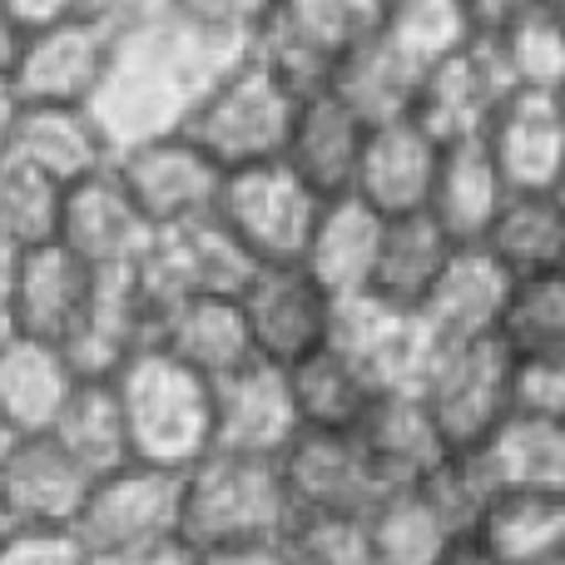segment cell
Instances as JSON below:
<instances>
[{
  "label": "cell",
  "mask_w": 565,
  "mask_h": 565,
  "mask_svg": "<svg viewBox=\"0 0 565 565\" xmlns=\"http://www.w3.org/2000/svg\"><path fill=\"white\" fill-rule=\"evenodd\" d=\"M60 199L65 189L50 184L45 174L0 159V248L25 254L35 244H50L60 234Z\"/></svg>",
  "instance_id": "cell-39"
},
{
  "label": "cell",
  "mask_w": 565,
  "mask_h": 565,
  "mask_svg": "<svg viewBox=\"0 0 565 565\" xmlns=\"http://www.w3.org/2000/svg\"><path fill=\"white\" fill-rule=\"evenodd\" d=\"M511 194H556L565 179V99L516 89L481 135Z\"/></svg>",
  "instance_id": "cell-16"
},
{
  "label": "cell",
  "mask_w": 565,
  "mask_h": 565,
  "mask_svg": "<svg viewBox=\"0 0 565 565\" xmlns=\"http://www.w3.org/2000/svg\"><path fill=\"white\" fill-rule=\"evenodd\" d=\"M322 204L328 199L302 184L282 159H268V164L228 169L214 218L238 238V248L254 264H302Z\"/></svg>",
  "instance_id": "cell-8"
},
{
  "label": "cell",
  "mask_w": 565,
  "mask_h": 565,
  "mask_svg": "<svg viewBox=\"0 0 565 565\" xmlns=\"http://www.w3.org/2000/svg\"><path fill=\"white\" fill-rule=\"evenodd\" d=\"M85 15H95L115 35H135L174 15V0H85Z\"/></svg>",
  "instance_id": "cell-44"
},
{
  "label": "cell",
  "mask_w": 565,
  "mask_h": 565,
  "mask_svg": "<svg viewBox=\"0 0 565 565\" xmlns=\"http://www.w3.org/2000/svg\"><path fill=\"white\" fill-rule=\"evenodd\" d=\"M238 55L244 50L218 45L179 15H169L149 30L119 35L105 85L89 99V115L99 119L115 154L139 139L174 135V129H184L189 109L209 89V79Z\"/></svg>",
  "instance_id": "cell-1"
},
{
  "label": "cell",
  "mask_w": 565,
  "mask_h": 565,
  "mask_svg": "<svg viewBox=\"0 0 565 565\" xmlns=\"http://www.w3.org/2000/svg\"><path fill=\"white\" fill-rule=\"evenodd\" d=\"M115 174L154 234L189 228V224H199V218H214L218 189H224V169H218L184 129L119 149Z\"/></svg>",
  "instance_id": "cell-11"
},
{
  "label": "cell",
  "mask_w": 565,
  "mask_h": 565,
  "mask_svg": "<svg viewBox=\"0 0 565 565\" xmlns=\"http://www.w3.org/2000/svg\"><path fill=\"white\" fill-rule=\"evenodd\" d=\"M99 274L75 258L60 238L15 254V332L70 348L89 312Z\"/></svg>",
  "instance_id": "cell-19"
},
{
  "label": "cell",
  "mask_w": 565,
  "mask_h": 565,
  "mask_svg": "<svg viewBox=\"0 0 565 565\" xmlns=\"http://www.w3.org/2000/svg\"><path fill=\"white\" fill-rule=\"evenodd\" d=\"M0 10L10 15V25L25 35V30H40V25H55L65 15H79L85 0H0Z\"/></svg>",
  "instance_id": "cell-45"
},
{
  "label": "cell",
  "mask_w": 565,
  "mask_h": 565,
  "mask_svg": "<svg viewBox=\"0 0 565 565\" xmlns=\"http://www.w3.org/2000/svg\"><path fill=\"white\" fill-rule=\"evenodd\" d=\"M516 75H511L507 55H501L497 35L477 30L461 50H451L447 60L422 75L417 89V109L412 115L441 139V145H467L481 139L487 125L497 119V109L516 95Z\"/></svg>",
  "instance_id": "cell-13"
},
{
  "label": "cell",
  "mask_w": 565,
  "mask_h": 565,
  "mask_svg": "<svg viewBox=\"0 0 565 565\" xmlns=\"http://www.w3.org/2000/svg\"><path fill=\"white\" fill-rule=\"evenodd\" d=\"M292 402H298L302 431H358L367 422L372 402L382 397L377 382L338 348L328 342L322 352H312L308 362L288 367Z\"/></svg>",
  "instance_id": "cell-29"
},
{
  "label": "cell",
  "mask_w": 565,
  "mask_h": 565,
  "mask_svg": "<svg viewBox=\"0 0 565 565\" xmlns=\"http://www.w3.org/2000/svg\"><path fill=\"white\" fill-rule=\"evenodd\" d=\"M50 437L60 447H70L95 477L125 467L129 461V437H125V412H119L115 382L109 377H79V387L70 392L60 422L50 427Z\"/></svg>",
  "instance_id": "cell-35"
},
{
  "label": "cell",
  "mask_w": 565,
  "mask_h": 565,
  "mask_svg": "<svg viewBox=\"0 0 565 565\" xmlns=\"http://www.w3.org/2000/svg\"><path fill=\"white\" fill-rule=\"evenodd\" d=\"M521 412L565 422V352L541 362H521Z\"/></svg>",
  "instance_id": "cell-43"
},
{
  "label": "cell",
  "mask_w": 565,
  "mask_h": 565,
  "mask_svg": "<svg viewBox=\"0 0 565 565\" xmlns=\"http://www.w3.org/2000/svg\"><path fill=\"white\" fill-rule=\"evenodd\" d=\"M75 387H79V372L65 348L40 338H20V332L10 342H0V422L15 437L55 427Z\"/></svg>",
  "instance_id": "cell-24"
},
{
  "label": "cell",
  "mask_w": 565,
  "mask_h": 565,
  "mask_svg": "<svg viewBox=\"0 0 565 565\" xmlns=\"http://www.w3.org/2000/svg\"><path fill=\"white\" fill-rule=\"evenodd\" d=\"M497 45L507 55L521 89L565 95V10L546 0H526L516 15H507L497 30Z\"/></svg>",
  "instance_id": "cell-36"
},
{
  "label": "cell",
  "mask_w": 565,
  "mask_h": 565,
  "mask_svg": "<svg viewBox=\"0 0 565 565\" xmlns=\"http://www.w3.org/2000/svg\"><path fill=\"white\" fill-rule=\"evenodd\" d=\"M298 431L302 422L288 367L254 358L214 382V447L248 451V457H278Z\"/></svg>",
  "instance_id": "cell-18"
},
{
  "label": "cell",
  "mask_w": 565,
  "mask_h": 565,
  "mask_svg": "<svg viewBox=\"0 0 565 565\" xmlns=\"http://www.w3.org/2000/svg\"><path fill=\"white\" fill-rule=\"evenodd\" d=\"M0 159H15L50 184L70 189L115 164V145L105 139L89 105H20Z\"/></svg>",
  "instance_id": "cell-20"
},
{
  "label": "cell",
  "mask_w": 565,
  "mask_h": 565,
  "mask_svg": "<svg viewBox=\"0 0 565 565\" xmlns=\"http://www.w3.org/2000/svg\"><path fill=\"white\" fill-rule=\"evenodd\" d=\"M238 312L248 322L254 358L274 367H298L338 332V298L302 264H258L238 292Z\"/></svg>",
  "instance_id": "cell-10"
},
{
  "label": "cell",
  "mask_w": 565,
  "mask_h": 565,
  "mask_svg": "<svg viewBox=\"0 0 565 565\" xmlns=\"http://www.w3.org/2000/svg\"><path fill=\"white\" fill-rule=\"evenodd\" d=\"M292 521L278 457L214 447L184 471V551H234L274 546Z\"/></svg>",
  "instance_id": "cell-3"
},
{
  "label": "cell",
  "mask_w": 565,
  "mask_h": 565,
  "mask_svg": "<svg viewBox=\"0 0 565 565\" xmlns=\"http://www.w3.org/2000/svg\"><path fill=\"white\" fill-rule=\"evenodd\" d=\"M298 99L288 85L254 55L244 50L238 60H228L209 89L194 99L184 119V135L214 159L218 169H248V164H268L282 159L288 145L292 115H298Z\"/></svg>",
  "instance_id": "cell-4"
},
{
  "label": "cell",
  "mask_w": 565,
  "mask_h": 565,
  "mask_svg": "<svg viewBox=\"0 0 565 565\" xmlns=\"http://www.w3.org/2000/svg\"><path fill=\"white\" fill-rule=\"evenodd\" d=\"M382 224L387 218L352 194L322 204L308 238V254H302V268L338 298V308L367 298L372 264H377V248H382Z\"/></svg>",
  "instance_id": "cell-26"
},
{
  "label": "cell",
  "mask_w": 565,
  "mask_h": 565,
  "mask_svg": "<svg viewBox=\"0 0 565 565\" xmlns=\"http://www.w3.org/2000/svg\"><path fill=\"white\" fill-rule=\"evenodd\" d=\"M507 179H501L497 159L487 154L481 139H467V145H447L441 154V174L437 189H431V209L441 228L451 234V244H481L497 218V209L507 204Z\"/></svg>",
  "instance_id": "cell-28"
},
{
  "label": "cell",
  "mask_w": 565,
  "mask_h": 565,
  "mask_svg": "<svg viewBox=\"0 0 565 565\" xmlns=\"http://www.w3.org/2000/svg\"><path fill=\"white\" fill-rule=\"evenodd\" d=\"M387 0H278L268 30L254 40V55L292 89H328L338 60L367 35H377Z\"/></svg>",
  "instance_id": "cell-9"
},
{
  "label": "cell",
  "mask_w": 565,
  "mask_h": 565,
  "mask_svg": "<svg viewBox=\"0 0 565 565\" xmlns=\"http://www.w3.org/2000/svg\"><path fill=\"white\" fill-rule=\"evenodd\" d=\"M417 397L427 402L451 451L487 447L521 412V362L501 338L437 342L417 382Z\"/></svg>",
  "instance_id": "cell-6"
},
{
  "label": "cell",
  "mask_w": 565,
  "mask_h": 565,
  "mask_svg": "<svg viewBox=\"0 0 565 565\" xmlns=\"http://www.w3.org/2000/svg\"><path fill=\"white\" fill-rule=\"evenodd\" d=\"M367 129L372 125L348 99H338L332 89H312V95L298 99L288 145H282V164H288L302 184L318 189L322 199H342V194H352Z\"/></svg>",
  "instance_id": "cell-21"
},
{
  "label": "cell",
  "mask_w": 565,
  "mask_h": 565,
  "mask_svg": "<svg viewBox=\"0 0 565 565\" xmlns=\"http://www.w3.org/2000/svg\"><path fill=\"white\" fill-rule=\"evenodd\" d=\"M15 109H20V99L10 95V85H0V149H6V139H10V125H15Z\"/></svg>",
  "instance_id": "cell-49"
},
{
  "label": "cell",
  "mask_w": 565,
  "mask_h": 565,
  "mask_svg": "<svg viewBox=\"0 0 565 565\" xmlns=\"http://www.w3.org/2000/svg\"><path fill=\"white\" fill-rule=\"evenodd\" d=\"M546 6H561V10H565V0H546Z\"/></svg>",
  "instance_id": "cell-53"
},
{
  "label": "cell",
  "mask_w": 565,
  "mask_h": 565,
  "mask_svg": "<svg viewBox=\"0 0 565 565\" xmlns=\"http://www.w3.org/2000/svg\"><path fill=\"white\" fill-rule=\"evenodd\" d=\"M328 89L338 99H348L367 125H382V119H402L417 109V89H422V70L402 55L392 40L367 35L362 45H352L348 55L338 60Z\"/></svg>",
  "instance_id": "cell-30"
},
{
  "label": "cell",
  "mask_w": 565,
  "mask_h": 565,
  "mask_svg": "<svg viewBox=\"0 0 565 565\" xmlns=\"http://www.w3.org/2000/svg\"><path fill=\"white\" fill-rule=\"evenodd\" d=\"M556 565H565V556H561V561H556Z\"/></svg>",
  "instance_id": "cell-54"
},
{
  "label": "cell",
  "mask_w": 565,
  "mask_h": 565,
  "mask_svg": "<svg viewBox=\"0 0 565 565\" xmlns=\"http://www.w3.org/2000/svg\"><path fill=\"white\" fill-rule=\"evenodd\" d=\"M89 565L99 561H145L164 551H184V471H164L149 461L95 477L75 526Z\"/></svg>",
  "instance_id": "cell-5"
},
{
  "label": "cell",
  "mask_w": 565,
  "mask_h": 565,
  "mask_svg": "<svg viewBox=\"0 0 565 565\" xmlns=\"http://www.w3.org/2000/svg\"><path fill=\"white\" fill-rule=\"evenodd\" d=\"M278 477L292 521H358L362 526L397 491L358 431H298L278 451Z\"/></svg>",
  "instance_id": "cell-7"
},
{
  "label": "cell",
  "mask_w": 565,
  "mask_h": 565,
  "mask_svg": "<svg viewBox=\"0 0 565 565\" xmlns=\"http://www.w3.org/2000/svg\"><path fill=\"white\" fill-rule=\"evenodd\" d=\"M15 55H20V30L10 25V15L0 10V85H10V70H15Z\"/></svg>",
  "instance_id": "cell-48"
},
{
  "label": "cell",
  "mask_w": 565,
  "mask_h": 565,
  "mask_svg": "<svg viewBox=\"0 0 565 565\" xmlns=\"http://www.w3.org/2000/svg\"><path fill=\"white\" fill-rule=\"evenodd\" d=\"M0 565H89L70 526H10L0 536Z\"/></svg>",
  "instance_id": "cell-42"
},
{
  "label": "cell",
  "mask_w": 565,
  "mask_h": 565,
  "mask_svg": "<svg viewBox=\"0 0 565 565\" xmlns=\"http://www.w3.org/2000/svg\"><path fill=\"white\" fill-rule=\"evenodd\" d=\"M154 348H164L169 358H179L209 382L254 362V342H248L238 298H224V292H194V298L174 302L154 328Z\"/></svg>",
  "instance_id": "cell-25"
},
{
  "label": "cell",
  "mask_w": 565,
  "mask_h": 565,
  "mask_svg": "<svg viewBox=\"0 0 565 565\" xmlns=\"http://www.w3.org/2000/svg\"><path fill=\"white\" fill-rule=\"evenodd\" d=\"M491 457L501 491H541L565 497V422L516 412L497 437L481 447Z\"/></svg>",
  "instance_id": "cell-34"
},
{
  "label": "cell",
  "mask_w": 565,
  "mask_h": 565,
  "mask_svg": "<svg viewBox=\"0 0 565 565\" xmlns=\"http://www.w3.org/2000/svg\"><path fill=\"white\" fill-rule=\"evenodd\" d=\"M10 447H15V431H10L6 422H0V461H6V451H10Z\"/></svg>",
  "instance_id": "cell-50"
},
{
  "label": "cell",
  "mask_w": 565,
  "mask_h": 565,
  "mask_svg": "<svg viewBox=\"0 0 565 565\" xmlns=\"http://www.w3.org/2000/svg\"><path fill=\"white\" fill-rule=\"evenodd\" d=\"M511 278L481 244H457L447 258L437 288L427 292L417 322L431 332V342H471V338H497L501 312L511 298Z\"/></svg>",
  "instance_id": "cell-22"
},
{
  "label": "cell",
  "mask_w": 565,
  "mask_h": 565,
  "mask_svg": "<svg viewBox=\"0 0 565 565\" xmlns=\"http://www.w3.org/2000/svg\"><path fill=\"white\" fill-rule=\"evenodd\" d=\"M55 238L75 258H85L95 274H115V268H129L145 254L154 228L145 224V214L135 209V199L125 194L115 164H109V169H99V174L65 189Z\"/></svg>",
  "instance_id": "cell-17"
},
{
  "label": "cell",
  "mask_w": 565,
  "mask_h": 565,
  "mask_svg": "<svg viewBox=\"0 0 565 565\" xmlns=\"http://www.w3.org/2000/svg\"><path fill=\"white\" fill-rule=\"evenodd\" d=\"M89 487L95 471L50 431L15 437V447L0 461V511L10 516V526H75Z\"/></svg>",
  "instance_id": "cell-15"
},
{
  "label": "cell",
  "mask_w": 565,
  "mask_h": 565,
  "mask_svg": "<svg viewBox=\"0 0 565 565\" xmlns=\"http://www.w3.org/2000/svg\"><path fill=\"white\" fill-rule=\"evenodd\" d=\"M481 248H487L511 278L556 274V268H565V204H561V194H507V204L497 209Z\"/></svg>",
  "instance_id": "cell-32"
},
{
  "label": "cell",
  "mask_w": 565,
  "mask_h": 565,
  "mask_svg": "<svg viewBox=\"0 0 565 565\" xmlns=\"http://www.w3.org/2000/svg\"><path fill=\"white\" fill-rule=\"evenodd\" d=\"M6 531H10V516H6V511H0V536H6Z\"/></svg>",
  "instance_id": "cell-51"
},
{
  "label": "cell",
  "mask_w": 565,
  "mask_h": 565,
  "mask_svg": "<svg viewBox=\"0 0 565 565\" xmlns=\"http://www.w3.org/2000/svg\"><path fill=\"white\" fill-rule=\"evenodd\" d=\"M477 541L497 565H556L565 556V497L501 491L481 516Z\"/></svg>",
  "instance_id": "cell-33"
},
{
  "label": "cell",
  "mask_w": 565,
  "mask_h": 565,
  "mask_svg": "<svg viewBox=\"0 0 565 565\" xmlns=\"http://www.w3.org/2000/svg\"><path fill=\"white\" fill-rule=\"evenodd\" d=\"M358 437L367 441L372 461H377L382 477L397 491L422 487L451 451L417 392H382V397L372 402L367 422L358 427Z\"/></svg>",
  "instance_id": "cell-27"
},
{
  "label": "cell",
  "mask_w": 565,
  "mask_h": 565,
  "mask_svg": "<svg viewBox=\"0 0 565 565\" xmlns=\"http://www.w3.org/2000/svg\"><path fill=\"white\" fill-rule=\"evenodd\" d=\"M189 565H292L288 551L278 546H234V551H204V556H189Z\"/></svg>",
  "instance_id": "cell-46"
},
{
  "label": "cell",
  "mask_w": 565,
  "mask_h": 565,
  "mask_svg": "<svg viewBox=\"0 0 565 565\" xmlns=\"http://www.w3.org/2000/svg\"><path fill=\"white\" fill-rule=\"evenodd\" d=\"M278 546L292 565H367L358 521H288Z\"/></svg>",
  "instance_id": "cell-41"
},
{
  "label": "cell",
  "mask_w": 565,
  "mask_h": 565,
  "mask_svg": "<svg viewBox=\"0 0 565 565\" xmlns=\"http://www.w3.org/2000/svg\"><path fill=\"white\" fill-rule=\"evenodd\" d=\"M497 338L507 342L516 362H541L565 352V268L511 282Z\"/></svg>",
  "instance_id": "cell-38"
},
{
  "label": "cell",
  "mask_w": 565,
  "mask_h": 565,
  "mask_svg": "<svg viewBox=\"0 0 565 565\" xmlns=\"http://www.w3.org/2000/svg\"><path fill=\"white\" fill-rule=\"evenodd\" d=\"M362 541H367V565H441L447 551L461 541V531L441 516L427 491L407 487L392 491L362 521Z\"/></svg>",
  "instance_id": "cell-31"
},
{
  "label": "cell",
  "mask_w": 565,
  "mask_h": 565,
  "mask_svg": "<svg viewBox=\"0 0 565 565\" xmlns=\"http://www.w3.org/2000/svg\"><path fill=\"white\" fill-rule=\"evenodd\" d=\"M481 25H477L467 0H387V6H382L377 35L392 40V45L427 75L437 60H447L451 50H461Z\"/></svg>",
  "instance_id": "cell-37"
},
{
  "label": "cell",
  "mask_w": 565,
  "mask_h": 565,
  "mask_svg": "<svg viewBox=\"0 0 565 565\" xmlns=\"http://www.w3.org/2000/svg\"><path fill=\"white\" fill-rule=\"evenodd\" d=\"M278 0H174V15L194 25L199 35L218 40L228 50H254V40L268 30Z\"/></svg>",
  "instance_id": "cell-40"
},
{
  "label": "cell",
  "mask_w": 565,
  "mask_h": 565,
  "mask_svg": "<svg viewBox=\"0 0 565 565\" xmlns=\"http://www.w3.org/2000/svg\"><path fill=\"white\" fill-rule=\"evenodd\" d=\"M556 194H561V204H565V179H561V189H556Z\"/></svg>",
  "instance_id": "cell-52"
},
{
  "label": "cell",
  "mask_w": 565,
  "mask_h": 565,
  "mask_svg": "<svg viewBox=\"0 0 565 565\" xmlns=\"http://www.w3.org/2000/svg\"><path fill=\"white\" fill-rule=\"evenodd\" d=\"M119 35L95 15H65L20 35V55L10 70V95L20 105H89L99 95L115 60Z\"/></svg>",
  "instance_id": "cell-12"
},
{
  "label": "cell",
  "mask_w": 565,
  "mask_h": 565,
  "mask_svg": "<svg viewBox=\"0 0 565 565\" xmlns=\"http://www.w3.org/2000/svg\"><path fill=\"white\" fill-rule=\"evenodd\" d=\"M561 99H565V95H561Z\"/></svg>",
  "instance_id": "cell-55"
},
{
  "label": "cell",
  "mask_w": 565,
  "mask_h": 565,
  "mask_svg": "<svg viewBox=\"0 0 565 565\" xmlns=\"http://www.w3.org/2000/svg\"><path fill=\"white\" fill-rule=\"evenodd\" d=\"M451 254H457V244H451V234L431 214L387 218V224H382L377 264H372L367 302H377V308H387V312H402V318H417Z\"/></svg>",
  "instance_id": "cell-23"
},
{
  "label": "cell",
  "mask_w": 565,
  "mask_h": 565,
  "mask_svg": "<svg viewBox=\"0 0 565 565\" xmlns=\"http://www.w3.org/2000/svg\"><path fill=\"white\" fill-rule=\"evenodd\" d=\"M441 154H447V145L417 115L382 119V125L367 129L358 179H352V199L377 209L382 218L427 214L431 189H437L441 174Z\"/></svg>",
  "instance_id": "cell-14"
},
{
  "label": "cell",
  "mask_w": 565,
  "mask_h": 565,
  "mask_svg": "<svg viewBox=\"0 0 565 565\" xmlns=\"http://www.w3.org/2000/svg\"><path fill=\"white\" fill-rule=\"evenodd\" d=\"M15 338V254L0 248V342Z\"/></svg>",
  "instance_id": "cell-47"
},
{
  "label": "cell",
  "mask_w": 565,
  "mask_h": 565,
  "mask_svg": "<svg viewBox=\"0 0 565 565\" xmlns=\"http://www.w3.org/2000/svg\"><path fill=\"white\" fill-rule=\"evenodd\" d=\"M109 382L125 412L129 461L189 471L214 451V382L169 358L164 348L135 352Z\"/></svg>",
  "instance_id": "cell-2"
}]
</instances>
